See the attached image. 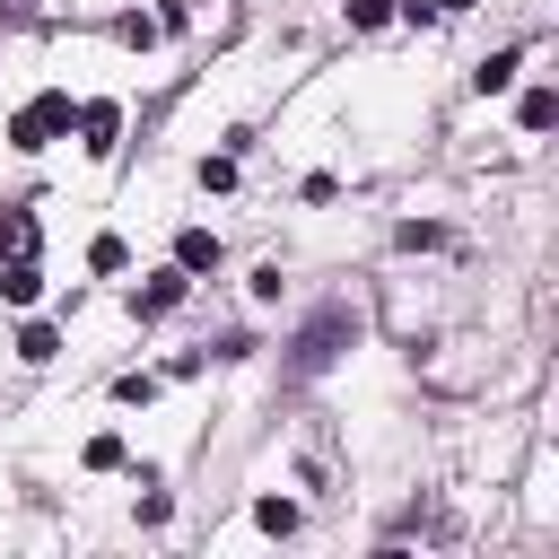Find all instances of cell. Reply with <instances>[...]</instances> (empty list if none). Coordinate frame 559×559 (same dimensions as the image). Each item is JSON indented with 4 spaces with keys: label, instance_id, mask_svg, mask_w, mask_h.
<instances>
[{
    "label": "cell",
    "instance_id": "30bf717a",
    "mask_svg": "<svg viewBox=\"0 0 559 559\" xmlns=\"http://www.w3.org/2000/svg\"><path fill=\"white\" fill-rule=\"evenodd\" d=\"M0 253H35V218H26V210L0 218Z\"/></svg>",
    "mask_w": 559,
    "mask_h": 559
},
{
    "label": "cell",
    "instance_id": "3957f363",
    "mask_svg": "<svg viewBox=\"0 0 559 559\" xmlns=\"http://www.w3.org/2000/svg\"><path fill=\"white\" fill-rule=\"evenodd\" d=\"M70 122H79V140H87V157H105V148H114V131H122V105H79Z\"/></svg>",
    "mask_w": 559,
    "mask_h": 559
},
{
    "label": "cell",
    "instance_id": "7a4b0ae2",
    "mask_svg": "<svg viewBox=\"0 0 559 559\" xmlns=\"http://www.w3.org/2000/svg\"><path fill=\"white\" fill-rule=\"evenodd\" d=\"M341 332H349V306H323L314 323H306V341H297V376H314V367H332V349H341Z\"/></svg>",
    "mask_w": 559,
    "mask_h": 559
},
{
    "label": "cell",
    "instance_id": "5bb4252c",
    "mask_svg": "<svg viewBox=\"0 0 559 559\" xmlns=\"http://www.w3.org/2000/svg\"><path fill=\"white\" fill-rule=\"evenodd\" d=\"M393 17V0H349V26H384Z\"/></svg>",
    "mask_w": 559,
    "mask_h": 559
},
{
    "label": "cell",
    "instance_id": "8fae6325",
    "mask_svg": "<svg viewBox=\"0 0 559 559\" xmlns=\"http://www.w3.org/2000/svg\"><path fill=\"white\" fill-rule=\"evenodd\" d=\"M253 524H262V533H297V507H288V498H262Z\"/></svg>",
    "mask_w": 559,
    "mask_h": 559
},
{
    "label": "cell",
    "instance_id": "6da1fadb",
    "mask_svg": "<svg viewBox=\"0 0 559 559\" xmlns=\"http://www.w3.org/2000/svg\"><path fill=\"white\" fill-rule=\"evenodd\" d=\"M70 114H79L70 96H35V105H26L17 122H9V140H17V148H52V140L70 131Z\"/></svg>",
    "mask_w": 559,
    "mask_h": 559
},
{
    "label": "cell",
    "instance_id": "4fadbf2b",
    "mask_svg": "<svg viewBox=\"0 0 559 559\" xmlns=\"http://www.w3.org/2000/svg\"><path fill=\"white\" fill-rule=\"evenodd\" d=\"M87 472H122V437H87Z\"/></svg>",
    "mask_w": 559,
    "mask_h": 559
},
{
    "label": "cell",
    "instance_id": "277c9868",
    "mask_svg": "<svg viewBox=\"0 0 559 559\" xmlns=\"http://www.w3.org/2000/svg\"><path fill=\"white\" fill-rule=\"evenodd\" d=\"M0 297H9V306H35V297H44V271H35V253H9V271H0Z\"/></svg>",
    "mask_w": 559,
    "mask_h": 559
},
{
    "label": "cell",
    "instance_id": "52a82bcc",
    "mask_svg": "<svg viewBox=\"0 0 559 559\" xmlns=\"http://www.w3.org/2000/svg\"><path fill=\"white\" fill-rule=\"evenodd\" d=\"M515 70H524V52H489V61L472 70V87H480V96H498V87H507Z\"/></svg>",
    "mask_w": 559,
    "mask_h": 559
},
{
    "label": "cell",
    "instance_id": "ba28073f",
    "mask_svg": "<svg viewBox=\"0 0 559 559\" xmlns=\"http://www.w3.org/2000/svg\"><path fill=\"white\" fill-rule=\"evenodd\" d=\"M515 114H524V131H550V122H559V96H550V87H524Z\"/></svg>",
    "mask_w": 559,
    "mask_h": 559
},
{
    "label": "cell",
    "instance_id": "5b68a950",
    "mask_svg": "<svg viewBox=\"0 0 559 559\" xmlns=\"http://www.w3.org/2000/svg\"><path fill=\"white\" fill-rule=\"evenodd\" d=\"M175 271H218V236L210 227H183L175 236Z\"/></svg>",
    "mask_w": 559,
    "mask_h": 559
},
{
    "label": "cell",
    "instance_id": "8992f818",
    "mask_svg": "<svg viewBox=\"0 0 559 559\" xmlns=\"http://www.w3.org/2000/svg\"><path fill=\"white\" fill-rule=\"evenodd\" d=\"M131 306H140V314H166V306H183V271H157V280H140V288H131Z\"/></svg>",
    "mask_w": 559,
    "mask_h": 559
},
{
    "label": "cell",
    "instance_id": "9c48e42d",
    "mask_svg": "<svg viewBox=\"0 0 559 559\" xmlns=\"http://www.w3.org/2000/svg\"><path fill=\"white\" fill-rule=\"evenodd\" d=\"M52 349H61V332H52V323H26V332H17V358H26V367H44Z\"/></svg>",
    "mask_w": 559,
    "mask_h": 559
},
{
    "label": "cell",
    "instance_id": "9a60e30c",
    "mask_svg": "<svg viewBox=\"0 0 559 559\" xmlns=\"http://www.w3.org/2000/svg\"><path fill=\"white\" fill-rule=\"evenodd\" d=\"M428 9H445V17H454V9H472V0H428Z\"/></svg>",
    "mask_w": 559,
    "mask_h": 559
},
{
    "label": "cell",
    "instance_id": "7c38bea8",
    "mask_svg": "<svg viewBox=\"0 0 559 559\" xmlns=\"http://www.w3.org/2000/svg\"><path fill=\"white\" fill-rule=\"evenodd\" d=\"M87 262H96V271H122V262H131V245H122V236H96V245H87Z\"/></svg>",
    "mask_w": 559,
    "mask_h": 559
}]
</instances>
